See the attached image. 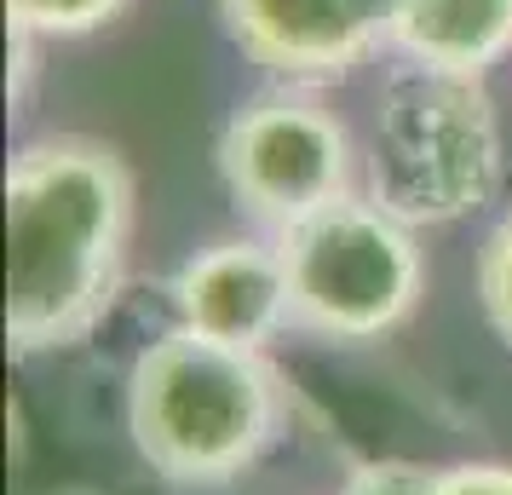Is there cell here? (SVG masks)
Returning <instances> with one entry per match:
<instances>
[{"label":"cell","mask_w":512,"mask_h":495,"mask_svg":"<svg viewBox=\"0 0 512 495\" xmlns=\"http://www.w3.org/2000/svg\"><path fill=\"white\" fill-rule=\"evenodd\" d=\"M236 52L288 87L340 81L374 47H392L403 0H213Z\"/></svg>","instance_id":"cell-6"},{"label":"cell","mask_w":512,"mask_h":495,"mask_svg":"<svg viewBox=\"0 0 512 495\" xmlns=\"http://www.w3.org/2000/svg\"><path fill=\"white\" fill-rule=\"evenodd\" d=\"M173 311L179 329L265 352L288 323V271L277 242L259 236H225L202 254H190L173 277Z\"/></svg>","instance_id":"cell-7"},{"label":"cell","mask_w":512,"mask_h":495,"mask_svg":"<svg viewBox=\"0 0 512 495\" xmlns=\"http://www.w3.org/2000/svg\"><path fill=\"white\" fill-rule=\"evenodd\" d=\"M288 386L248 346L173 329L150 340L127 375V432L167 484L242 478L282 438Z\"/></svg>","instance_id":"cell-2"},{"label":"cell","mask_w":512,"mask_h":495,"mask_svg":"<svg viewBox=\"0 0 512 495\" xmlns=\"http://www.w3.org/2000/svg\"><path fill=\"white\" fill-rule=\"evenodd\" d=\"M133 242V173L81 133L24 144L6 167V340L18 357L75 346L116 306Z\"/></svg>","instance_id":"cell-1"},{"label":"cell","mask_w":512,"mask_h":495,"mask_svg":"<svg viewBox=\"0 0 512 495\" xmlns=\"http://www.w3.org/2000/svg\"><path fill=\"white\" fill-rule=\"evenodd\" d=\"M432 495H512V467L501 461H461V467H443Z\"/></svg>","instance_id":"cell-12"},{"label":"cell","mask_w":512,"mask_h":495,"mask_svg":"<svg viewBox=\"0 0 512 495\" xmlns=\"http://www.w3.org/2000/svg\"><path fill=\"white\" fill-rule=\"evenodd\" d=\"M236 213L259 231H294L300 219L351 196V139L340 116L305 87H265L236 104L213 144Z\"/></svg>","instance_id":"cell-5"},{"label":"cell","mask_w":512,"mask_h":495,"mask_svg":"<svg viewBox=\"0 0 512 495\" xmlns=\"http://www.w3.org/2000/svg\"><path fill=\"white\" fill-rule=\"evenodd\" d=\"M478 300H484L489 329L512 346V213L484 236V248H478Z\"/></svg>","instance_id":"cell-10"},{"label":"cell","mask_w":512,"mask_h":495,"mask_svg":"<svg viewBox=\"0 0 512 495\" xmlns=\"http://www.w3.org/2000/svg\"><path fill=\"white\" fill-rule=\"evenodd\" d=\"M288 271V323L317 340H380L409 323L426 288L415 225H403L369 196H340L334 208L277 236Z\"/></svg>","instance_id":"cell-4"},{"label":"cell","mask_w":512,"mask_h":495,"mask_svg":"<svg viewBox=\"0 0 512 495\" xmlns=\"http://www.w3.org/2000/svg\"><path fill=\"white\" fill-rule=\"evenodd\" d=\"M392 52L403 64L484 81L512 52V0H403Z\"/></svg>","instance_id":"cell-8"},{"label":"cell","mask_w":512,"mask_h":495,"mask_svg":"<svg viewBox=\"0 0 512 495\" xmlns=\"http://www.w3.org/2000/svg\"><path fill=\"white\" fill-rule=\"evenodd\" d=\"M127 0H6V18L29 35H93Z\"/></svg>","instance_id":"cell-9"},{"label":"cell","mask_w":512,"mask_h":495,"mask_svg":"<svg viewBox=\"0 0 512 495\" xmlns=\"http://www.w3.org/2000/svg\"><path fill=\"white\" fill-rule=\"evenodd\" d=\"M438 472L415 467V461H357L340 495H432Z\"/></svg>","instance_id":"cell-11"},{"label":"cell","mask_w":512,"mask_h":495,"mask_svg":"<svg viewBox=\"0 0 512 495\" xmlns=\"http://www.w3.org/2000/svg\"><path fill=\"white\" fill-rule=\"evenodd\" d=\"M501 185V121L478 75L397 64L374 98L369 202L403 225H449Z\"/></svg>","instance_id":"cell-3"}]
</instances>
